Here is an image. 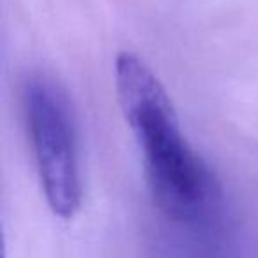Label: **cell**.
I'll use <instances>...</instances> for the list:
<instances>
[{"label":"cell","mask_w":258,"mask_h":258,"mask_svg":"<svg viewBox=\"0 0 258 258\" xmlns=\"http://www.w3.org/2000/svg\"><path fill=\"white\" fill-rule=\"evenodd\" d=\"M115 92L144 154L154 204L175 225L211 232L218 223V186L180 131L158 76L137 53L120 51L115 58Z\"/></svg>","instance_id":"obj_1"},{"label":"cell","mask_w":258,"mask_h":258,"mask_svg":"<svg viewBox=\"0 0 258 258\" xmlns=\"http://www.w3.org/2000/svg\"><path fill=\"white\" fill-rule=\"evenodd\" d=\"M29 142L48 207L71 219L82 207L78 135L66 92L44 75H30L22 92Z\"/></svg>","instance_id":"obj_2"}]
</instances>
